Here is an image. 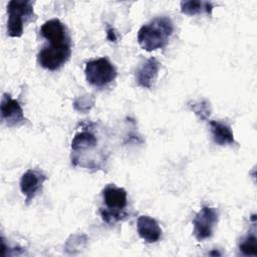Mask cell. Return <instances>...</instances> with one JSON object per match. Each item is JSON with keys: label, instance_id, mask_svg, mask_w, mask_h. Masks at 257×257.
Here are the masks:
<instances>
[{"label": "cell", "instance_id": "14", "mask_svg": "<svg viewBox=\"0 0 257 257\" xmlns=\"http://www.w3.org/2000/svg\"><path fill=\"white\" fill-rule=\"evenodd\" d=\"M239 250L243 255L256 256L257 255V237L255 230L248 233L240 242Z\"/></svg>", "mask_w": 257, "mask_h": 257}, {"label": "cell", "instance_id": "5", "mask_svg": "<svg viewBox=\"0 0 257 257\" xmlns=\"http://www.w3.org/2000/svg\"><path fill=\"white\" fill-rule=\"evenodd\" d=\"M7 35L20 37L24 25L34 16L33 2L29 0H11L7 4Z\"/></svg>", "mask_w": 257, "mask_h": 257}, {"label": "cell", "instance_id": "10", "mask_svg": "<svg viewBox=\"0 0 257 257\" xmlns=\"http://www.w3.org/2000/svg\"><path fill=\"white\" fill-rule=\"evenodd\" d=\"M160 67L161 63L155 57L147 59L137 69L136 81L138 85L144 88H152L158 78Z\"/></svg>", "mask_w": 257, "mask_h": 257}, {"label": "cell", "instance_id": "17", "mask_svg": "<svg viewBox=\"0 0 257 257\" xmlns=\"http://www.w3.org/2000/svg\"><path fill=\"white\" fill-rule=\"evenodd\" d=\"M106 37H107V39L109 41H113V42L116 41V39H117L116 32H115V30L112 27H108L106 29Z\"/></svg>", "mask_w": 257, "mask_h": 257}, {"label": "cell", "instance_id": "7", "mask_svg": "<svg viewBox=\"0 0 257 257\" xmlns=\"http://www.w3.org/2000/svg\"><path fill=\"white\" fill-rule=\"evenodd\" d=\"M219 221V211L216 208L203 206L194 217L193 234L195 238L202 242L213 236L215 227Z\"/></svg>", "mask_w": 257, "mask_h": 257}, {"label": "cell", "instance_id": "16", "mask_svg": "<svg viewBox=\"0 0 257 257\" xmlns=\"http://www.w3.org/2000/svg\"><path fill=\"white\" fill-rule=\"evenodd\" d=\"M93 103H94V99L93 97H91V95H84L77 98L74 101L73 106L76 110L85 111V110H88L93 105Z\"/></svg>", "mask_w": 257, "mask_h": 257}, {"label": "cell", "instance_id": "6", "mask_svg": "<svg viewBox=\"0 0 257 257\" xmlns=\"http://www.w3.org/2000/svg\"><path fill=\"white\" fill-rule=\"evenodd\" d=\"M84 72L87 82L97 88L107 86L116 78L117 75L115 66L106 57L87 61Z\"/></svg>", "mask_w": 257, "mask_h": 257}, {"label": "cell", "instance_id": "9", "mask_svg": "<svg viewBox=\"0 0 257 257\" xmlns=\"http://www.w3.org/2000/svg\"><path fill=\"white\" fill-rule=\"evenodd\" d=\"M1 120L9 127L19 125L26 119L23 109L16 99H13L10 94L3 93L0 104Z\"/></svg>", "mask_w": 257, "mask_h": 257}, {"label": "cell", "instance_id": "4", "mask_svg": "<svg viewBox=\"0 0 257 257\" xmlns=\"http://www.w3.org/2000/svg\"><path fill=\"white\" fill-rule=\"evenodd\" d=\"M101 197L103 206L99 208V213L105 223L113 225L127 216V195L124 189L108 184L103 188Z\"/></svg>", "mask_w": 257, "mask_h": 257}, {"label": "cell", "instance_id": "1", "mask_svg": "<svg viewBox=\"0 0 257 257\" xmlns=\"http://www.w3.org/2000/svg\"><path fill=\"white\" fill-rule=\"evenodd\" d=\"M46 44L37 54L38 64L48 70L59 69L71 55V39L65 25L57 18L46 21L40 28Z\"/></svg>", "mask_w": 257, "mask_h": 257}, {"label": "cell", "instance_id": "12", "mask_svg": "<svg viewBox=\"0 0 257 257\" xmlns=\"http://www.w3.org/2000/svg\"><path fill=\"white\" fill-rule=\"evenodd\" d=\"M208 121L210 125V131L212 134V138L215 144H217L218 146H231L236 143L230 125L219 120H208Z\"/></svg>", "mask_w": 257, "mask_h": 257}, {"label": "cell", "instance_id": "13", "mask_svg": "<svg viewBox=\"0 0 257 257\" xmlns=\"http://www.w3.org/2000/svg\"><path fill=\"white\" fill-rule=\"evenodd\" d=\"M213 4L209 1H182L181 2V11L183 14L194 16L201 13H207L209 15L212 14Z\"/></svg>", "mask_w": 257, "mask_h": 257}, {"label": "cell", "instance_id": "8", "mask_svg": "<svg viewBox=\"0 0 257 257\" xmlns=\"http://www.w3.org/2000/svg\"><path fill=\"white\" fill-rule=\"evenodd\" d=\"M46 180V175L38 169H29L22 175L20 179V190L25 196L26 205H28L41 191Z\"/></svg>", "mask_w": 257, "mask_h": 257}, {"label": "cell", "instance_id": "3", "mask_svg": "<svg viewBox=\"0 0 257 257\" xmlns=\"http://www.w3.org/2000/svg\"><path fill=\"white\" fill-rule=\"evenodd\" d=\"M174 31L173 21L166 16H159L143 25L138 32V42L146 51L164 48Z\"/></svg>", "mask_w": 257, "mask_h": 257}, {"label": "cell", "instance_id": "11", "mask_svg": "<svg viewBox=\"0 0 257 257\" xmlns=\"http://www.w3.org/2000/svg\"><path fill=\"white\" fill-rule=\"evenodd\" d=\"M137 230L140 237L147 243H156L162 237L159 223L150 216H140L137 221Z\"/></svg>", "mask_w": 257, "mask_h": 257}, {"label": "cell", "instance_id": "2", "mask_svg": "<svg viewBox=\"0 0 257 257\" xmlns=\"http://www.w3.org/2000/svg\"><path fill=\"white\" fill-rule=\"evenodd\" d=\"M108 153L97 135L94 123L82 127L71 141V164L92 170H103Z\"/></svg>", "mask_w": 257, "mask_h": 257}, {"label": "cell", "instance_id": "15", "mask_svg": "<svg viewBox=\"0 0 257 257\" xmlns=\"http://www.w3.org/2000/svg\"><path fill=\"white\" fill-rule=\"evenodd\" d=\"M190 109L201 119L208 120L211 114V105L210 102L206 99H200L196 101H191L188 103Z\"/></svg>", "mask_w": 257, "mask_h": 257}]
</instances>
